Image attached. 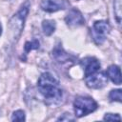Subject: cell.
<instances>
[{"label":"cell","mask_w":122,"mask_h":122,"mask_svg":"<svg viewBox=\"0 0 122 122\" xmlns=\"http://www.w3.org/2000/svg\"><path fill=\"white\" fill-rule=\"evenodd\" d=\"M38 90L49 104H57L61 101L62 91L58 79L51 72H44L38 79Z\"/></svg>","instance_id":"1"},{"label":"cell","mask_w":122,"mask_h":122,"mask_svg":"<svg viewBox=\"0 0 122 122\" xmlns=\"http://www.w3.org/2000/svg\"><path fill=\"white\" fill-rule=\"evenodd\" d=\"M29 12V4H25L21 7V9L17 11V13H15L12 18L10 20L9 23V28L10 30V34H11V38L13 39H17L24 28V22L25 19L28 15Z\"/></svg>","instance_id":"2"},{"label":"cell","mask_w":122,"mask_h":122,"mask_svg":"<svg viewBox=\"0 0 122 122\" xmlns=\"http://www.w3.org/2000/svg\"><path fill=\"white\" fill-rule=\"evenodd\" d=\"M73 109L76 117L85 116L97 109V103L89 96H78L73 102Z\"/></svg>","instance_id":"3"},{"label":"cell","mask_w":122,"mask_h":122,"mask_svg":"<svg viewBox=\"0 0 122 122\" xmlns=\"http://www.w3.org/2000/svg\"><path fill=\"white\" fill-rule=\"evenodd\" d=\"M110 29H111V27L107 21H105V20L95 21L93 23L92 31V35L94 42L98 45L102 44L105 41L106 36L110 31Z\"/></svg>","instance_id":"4"},{"label":"cell","mask_w":122,"mask_h":122,"mask_svg":"<svg viewBox=\"0 0 122 122\" xmlns=\"http://www.w3.org/2000/svg\"><path fill=\"white\" fill-rule=\"evenodd\" d=\"M85 82L91 89H101L107 85L108 77L104 72L97 71L96 72L85 76Z\"/></svg>","instance_id":"5"},{"label":"cell","mask_w":122,"mask_h":122,"mask_svg":"<svg viewBox=\"0 0 122 122\" xmlns=\"http://www.w3.org/2000/svg\"><path fill=\"white\" fill-rule=\"evenodd\" d=\"M65 21L67 25L71 28L80 27L85 24V20H84L82 13L78 10H75V9H72L68 12V14L65 17Z\"/></svg>","instance_id":"6"},{"label":"cell","mask_w":122,"mask_h":122,"mask_svg":"<svg viewBox=\"0 0 122 122\" xmlns=\"http://www.w3.org/2000/svg\"><path fill=\"white\" fill-rule=\"evenodd\" d=\"M67 7L65 0H42L41 8L47 12H54L60 10H64Z\"/></svg>","instance_id":"7"},{"label":"cell","mask_w":122,"mask_h":122,"mask_svg":"<svg viewBox=\"0 0 122 122\" xmlns=\"http://www.w3.org/2000/svg\"><path fill=\"white\" fill-rule=\"evenodd\" d=\"M80 63H81V66L84 69L85 76L90 75L93 72H96L100 69V63L94 57H86V58L82 59Z\"/></svg>","instance_id":"8"},{"label":"cell","mask_w":122,"mask_h":122,"mask_svg":"<svg viewBox=\"0 0 122 122\" xmlns=\"http://www.w3.org/2000/svg\"><path fill=\"white\" fill-rule=\"evenodd\" d=\"M107 77H109L114 84L120 85L121 84V73H120V69L116 65H112L107 69L106 71Z\"/></svg>","instance_id":"9"},{"label":"cell","mask_w":122,"mask_h":122,"mask_svg":"<svg viewBox=\"0 0 122 122\" xmlns=\"http://www.w3.org/2000/svg\"><path fill=\"white\" fill-rule=\"evenodd\" d=\"M52 54H53V57H54L58 62H62V63L68 61V58L70 57L69 54L64 51V50H63L62 47H56V48L52 51Z\"/></svg>","instance_id":"10"},{"label":"cell","mask_w":122,"mask_h":122,"mask_svg":"<svg viewBox=\"0 0 122 122\" xmlns=\"http://www.w3.org/2000/svg\"><path fill=\"white\" fill-rule=\"evenodd\" d=\"M55 22L53 20H44L42 22V29L46 35H51L55 30Z\"/></svg>","instance_id":"11"},{"label":"cell","mask_w":122,"mask_h":122,"mask_svg":"<svg viewBox=\"0 0 122 122\" xmlns=\"http://www.w3.org/2000/svg\"><path fill=\"white\" fill-rule=\"evenodd\" d=\"M109 98L111 101H117V102H121L122 100V95H121V90L117 89V90H112L109 93Z\"/></svg>","instance_id":"12"},{"label":"cell","mask_w":122,"mask_h":122,"mask_svg":"<svg viewBox=\"0 0 122 122\" xmlns=\"http://www.w3.org/2000/svg\"><path fill=\"white\" fill-rule=\"evenodd\" d=\"M39 48V42L37 40H32V41H28L26 42L24 49H25V53H28L31 50H35Z\"/></svg>","instance_id":"13"},{"label":"cell","mask_w":122,"mask_h":122,"mask_svg":"<svg viewBox=\"0 0 122 122\" xmlns=\"http://www.w3.org/2000/svg\"><path fill=\"white\" fill-rule=\"evenodd\" d=\"M121 7H122L121 0H114V13L118 23L121 22Z\"/></svg>","instance_id":"14"},{"label":"cell","mask_w":122,"mask_h":122,"mask_svg":"<svg viewBox=\"0 0 122 122\" xmlns=\"http://www.w3.org/2000/svg\"><path fill=\"white\" fill-rule=\"evenodd\" d=\"M26 119L25 116V112L22 110H17L15 112H13L12 116H11V120L12 121H24Z\"/></svg>","instance_id":"15"},{"label":"cell","mask_w":122,"mask_h":122,"mask_svg":"<svg viewBox=\"0 0 122 122\" xmlns=\"http://www.w3.org/2000/svg\"><path fill=\"white\" fill-rule=\"evenodd\" d=\"M103 119L107 120V121H114V120H121V117L117 113H115V114H113V113H106Z\"/></svg>","instance_id":"16"},{"label":"cell","mask_w":122,"mask_h":122,"mask_svg":"<svg viewBox=\"0 0 122 122\" xmlns=\"http://www.w3.org/2000/svg\"><path fill=\"white\" fill-rule=\"evenodd\" d=\"M58 120H61V121H69V120H74L73 117L71 116V113H64L63 116H60L58 118Z\"/></svg>","instance_id":"17"},{"label":"cell","mask_w":122,"mask_h":122,"mask_svg":"<svg viewBox=\"0 0 122 122\" xmlns=\"http://www.w3.org/2000/svg\"><path fill=\"white\" fill-rule=\"evenodd\" d=\"M2 34V26H1V24H0V35Z\"/></svg>","instance_id":"18"}]
</instances>
